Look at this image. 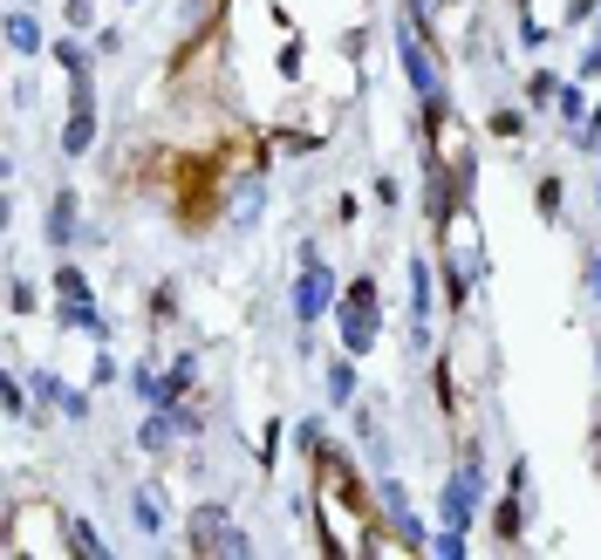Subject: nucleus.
Instances as JSON below:
<instances>
[{"instance_id": "obj_1", "label": "nucleus", "mask_w": 601, "mask_h": 560, "mask_svg": "<svg viewBox=\"0 0 601 560\" xmlns=\"http://www.w3.org/2000/svg\"><path fill=\"white\" fill-rule=\"evenodd\" d=\"M157 172H165L172 219L185 232H206L213 219H226V178L213 151H172V157H157Z\"/></svg>"}, {"instance_id": "obj_2", "label": "nucleus", "mask_w": 601, "mask_h": 560, "mask_svg": "<svg viewBox=\"0 0 601 560\" xmlns=\"http://www.w3.org/2000/svg\"><path fill=\"white\" fill-rule=\"evenodd\" d=\"M335 335H342V349L363 363V355L376 349V335H383V288H376V273H355V280H342V301H335Z\"/></svg>"}, {"instance_id": "obj_3", "label": "nucleus", "mask_w": 601, "mask_h": 560, "mask_svg": "<svg viewBox=\"0 0 601 560\" xmlns=\"http://www.w3.org/2000/svg\"><path fill=\"white\" fill-rule=\"evenodd\" d=\"M103 137V116H96V69L90 75H69V124H62V157H90Z\"/></svg>"}, {"instance_id": "obj_4", "label": "nucleus", "mask_w": 601, "mask_h": 560, "mask_svg": "<svg viewBox=\"0 0 601 560\" xmlns=\"http://www.w3.org/2000/svg\"><path fill=\"white\" fill-rule=\"evenodd\" d=\"M396 62H404L417 103H424V96H445V69H437V55L424 49V34H417L411 21H396Z\"/></svg>"}, {"instance_id": "obj_5", "label": "nucleus", "mask_w": 601, "mask_h": 560, "mask_svg": "<svg viewBox=\"0 0 601 560\" xmlns=\"http://www.w3.org/2000/svg\"><path fill=\"white\" fill-rule=\"evenodd\" d=\"M335 301H342L335 267H329V260H322V267H301V280H294V322H301V329H314L322 314H335Z\"/></svg>"}, {"instance_id": "obj_6", "label": "nucleus", "mask_w": 601, "mask_h": 560, "mask_svg": "<svg viewBox=\"0 0 601 560\" xmlns=\"http://www.w3.org/2000/svg\"><path fill=\"white\" fill-rule=\"evenodd\" d=\"M226 527H232V506H226V499H198V506H191V519H185V547H191L198 560H219Z\"/></svg>"}, {"instance_id": "obj_7", "label": "nucleus", "mask_w": 601, "mask_h": 560, "mask_svg": "<svg viewBox=\"0 0 601 560\" xmlns=\"http://www.w3.org/2000/svg\"><path fill=\"white\" fill-rule=\"evenodd\" d=\"M42 239H49L55 253H62V247H75V239H90V232H83V198H75V185H55V191H49Z\"/></svg>"}, {"instance_id": "obj_8", "label": "nucleus", "mask_w": 601, "mask_h": 560, "mask_svg": "<svg viewBox=\"0 0 601 560\" xmlns=\"http://www.w3.org/2000/svg\"><path fill=\"white\" fill-rule=\"evenodd\" d=\"M527 492H519V486H506L499 499H493V512H486V533H493V547H519V540H527Z\"/></svg>"}, {"instance_id": "obj_9", "label": "nucleus", "mask_w": 601, "mask_h": 560, "mask_svg": "<svg viewBox=\"0 0 601 560\" xmlns=\"http://www.w3.org/2000/svg\"><path fill=\"white\" fill-rule=\"evenodd\" d=\"M28 383H34V404H42V411H55V417H69V424L90 417V390H69L55 370H34Z\"/></svg>"}, {"instance_id": "obj_10", "label": "nucleus", "mask_w": 601, "mask_h": 560, "mask_svg": "<svg viewBox=\"0 0 601 560\" xmlns=\"http://www.w3.org/2000/svg\"><path fill=\"white\" fill-rule=\"evenodd\" d=\"M349 424H355V445H363V465H370V471H396V445H390L383 417H376L370 404H355V411H349Z\"/></svg>"}, {"instance_id": "obj_11", "label": "nucleus", "mask_w": 601, "mask_h": 560, "mask_svg": "<svg viewBox=\"0 0 601 560\" xmlns=\"http://www.w3.org/2000/svg\"><path fill=\"white\" fill-rule=\"evenodd\" d=\"M131 527H137L144 540H165V527H172V492H165V486H137V492H131Z\"/></svg>"}, {"instance_id": "obj_12", "label": "nucleus", "mask_w": 601, "mask_h": 560, "mask_svg": "<svg viewBox=\"0 0 601 560\" xmlns=\"http://www.w3.org/2000/svg\"><path fill=\"white\" fill-rule=\"evenodd\" d=\"M322 390H329L335 411H355V404H363V390H355V355H349V349L322 363Z\"/></svg>"}, {"instance_id": "obj_13", "label": "nucleus", "mask_w": 601, "mask_h": 560, "mask_svg": "<svg viewBox=\"0 0 601 560\" xmlns=\"http://www.w3.org/2000/svg\"><path fill=\"white\" fill-rule=\"evenodd\" d=\"M178 437H185V431H178L172 411H151V417L137 424V452H144V458H172V452H178Z\"/></svg>"}, {"instance_id": "obj_14", "label": "nucleus", "mask_w": 601, "mask_h": 560, "mask_svg": "<svg viewBox=\"0 0 601 560\" xmlns=\"http://www.w3.org/2000/svg\"><path fill=\"white\" fill-rule=\"evenodd\" d=\"M55 329H75V335L110 342V314H103L96 301H55Z\"/></svg>"}, {"instance_id": "obj_15", "label": "nucleus", "mask_w": 601, "mask_h": 560, "mask_svg": "<svg viewBox=\"0 0 601 560\" xmlns=\"http://www.w3.org/2000/svg\"><path fill=\"white\" fill-rule=\"evenodd\" d=\"M62 547H69L75 560H110V540H103V533L90 527V519H75V512L62 519Z\"/></svg>"}, {"instance_id": "obj_16", "label": "nucleus", "mask_w": 601, "mask_h": 560, "mask_svg": "<svg viewBox=\"0 0 601 560\" xmlns=\"http://www.w3.org/2000/svg\"><path fill=\"white\" fill-rule=\"evenodd\" d=\"M8 49H14V55H42V49H49V42H42V21H34L28 8L8 14Z\"/></svg>"}, {"instance_id": "obj_17", "label": "nucleus", "mask_w": 601, "mask_h": 560, "mask_svg": "<svg viewBox=\"0 0 601 560\" xmlns=\"http://www.w3.org/2000/svg\"><path fill=\"white\" fill-rule=\"evenodd\" d=\"M49 294H55V301H96V294H90V273L75 267V260H62V267L49 273Z\"/></svg>"}, {"instance_id": "obj_18", "label": "nucleus", "mask_w": 601, "mask_h": 560, "mask_svg": "<svg viewBox=\"0 0 601 560\" xmlns=\"http://www.w3.org/2000/svg\"><path fill=\"white\" fill-rule=\"evenodd\" d=\"M431 376H437V411H445V417H458V411H465V396H458V370H452V355H437V363H431Z\"/></svg>"}, {"instance_id": "obj_19", "label": "nucleus", "mask_w": 601, "mask_h": 560, "mask_svg": "<svg viewBox=\"0 0 601 560\" xmlns=\"http://www.w3.org/2000/svg\"><path fill=\"white\" fill-rule=\"evenodd\" d=\"M560 90H568V83H560L553 69H533V75H527V110H553Z\"/></svg>"}, {"instance_id": "obj_20", "label": "nucleus", "mask_w": 601, "mask_h": 560, "mask_svg": "<svg viewBox=\"0 0 601 560\" xmlns=\"http://www.w3.org/2000/svg\"><path fill=\"white\" fill-rule=\"evenodd\" d=\"M49 55H55V62H62L69 75H90V69H96V49H83V42H75V34H62V42H55Z\"/></svg>"}, {"instance_id": "obj_21", "label": "nucleus", "mask_w": 601, "mask_h": 560, "mask_svg": "<svg viewBox=\"0 0 601 560\" xmlns=\"http://www.w3.org/2000/svg\"><path fill=\"white\" fill-rule=\"evenodd\" d=\"M560 198H568V185H560L553 172H540V178H533V212H540V219H560Z\"/></svg>"}, {"instance_id": "obj_22", "label": "nucleus", "mask_w": 601, "mask_h": 560, "mask_svg": "<svg viewBox=\"0 0 601 560\" xmlns=\"http://www.w3.org/2000/svg\"><path fill=\"white\" fill-rule=\"evenodd\" d=\"M486 137L519 144V137H527V110H493V116H486Z\"/></svg>"}, {"instance_id": "obj_23", "label": "nucleus", "mask_w": 601, "mask_h": 560, "mask_svg": "<svg viewBox=\"0 0 601 560\" xmlns=\"http://www.w3.org/2000/svg\"><path fill=\"white\" fill-rule=\"evenodd\" d=\"M157 390H165V376H157V363H137V370H131V396H137L144 411H157Z\"/></svg>"}, {"instance_id": "obj_24", "label": "nucleus", "mask_w": 601, "mask_h": 560, "mask_svg": "<svg viewBox=\"0 0 601 560\" xmlns=\"http://www.w3.org/2000/svg\"><path fill=\"white\" fill-rule=\"evenodd\" d=\"M144 314H151V322H172V314H178V280H157L151 301H144Z\"/></svg>"}, {"instance_id": "obj_25", "label": "nucleus", "mask_w": 601, "mask_h": 560, "mask_svg": "<svg viewBox=\"0 0 601 560\" xmlns=\"http://www.w3.org/2000/svg\"><path fill=\"white\" fill-rule=\"evenodd\" d=\"M28 396H34V383H21V376H0V411H8V417H28Z\"/></svg>"}, {"instance_id": "obj_26", "label": "nucleus", "mask_w": 601, "mask_h": 560, "mask_svg": "<svg viewBox=\"0 0 601 560\" xmlns=\"http://www.w3.org/2000/svg\"><path fill=\"white\" fill-rule=\"evenodd\" d=\"M431 553H437V560H465V527H445V519H437Z\"/></svg>"}, {"instance_id": "obj_27", "label": "nucleus", "mask_w": 601, "mask_h": 560, "mask_svg": "<svg viewBox=\"0 0 601 560\" xmlns=\"http://www.w3.org/2000/svg\"><path fill=\"white\" fill-rule=\"evenodd\" d=\"M560 124H588V96H581V83H568V90H560Z\"/></svg>"}, {"instance_id": "obj_28", "label": "nucleus", "mask_w": 601, "mask_h": 560, "mask_svg": "<svg viewBox=\"0 0 601 560\" xmlns=\"http://www.w3.org/2000/svg\"><path fill=\"white\" fill-rule=\"evenodd\" d=\"M253 465H260V471H273V465H280V424H273V417H267L260 445H253Z\"/></svg>"}, {"instance_id": "obj_29", "label": "nucleus", "mask_w": 601, "mask_h": 560, "mask_svg": "<svg viewBox=\"0 0 601 560\" xmlns=\"http://www.w3.org/2000/svg\"><path fill=\"white\" fill-rule=\"evenodd\" d=\"M8 308H14V314H34V308H42V294H34V280H14V288H8Z\"/></svg>"}, {"instance_id": "obj_30", "label": "nucleus", "mask_w": 601, "mask_h": 560, "mask_svg": "<svg viewBox=\"0 0 601 560\" xmlns=\"http://www.w3.org/2000/svg\"><path fill=\"white\" fill-rule=\"evenodd\" d=\"M574 83H601V42H588V49H581V62H574Z\"/></svg>"}, {"instance_id": "obj_31", "label": "nucleus", "mask_w": 601, "mask_h": 560, "mask_svg": "<svg viewBox=\"0 0 601 560\" xmlns=\"http://www.w3.org/2000/svg\"><path fill=\"white\" fill-rule=\"evenodd\" d=\"M519 49H547V28H540L527 8H519Z\"/></svg>"}, {"instance_id": "obj_32", "label": "nucleus", "mask_w": 601, "mask_h": 560, "mask_svg": "<svg viewBox=\"0 0 601 560\" xmlns=\"http://www.w3.org/2000/svg\"><path fill=\"white\" fill-rule=\"evenodd\" d=\"M62 14H69V28H75V34H83V28H96V0H69Z\"/></svg>"}, {"instance_id": "obj_33", "label": "nucleus", "mask_w": 601, "mask_h": 560, "mask_svg": "<svg viewBox=\"0 0 601 560\" xmlns=\"http://www.w3.org/2000/svg\"><path fill=\"white\" fill-rule=\"evenodd\" d=\"M322 437H329V431H322V417H301V424H294V445H301V452H314Z\"/></svg>"}, {"instance_id": "obj_34", "label": "nucleus", "mask_w": 601, "mask_h": 560, "mask_svg": "<svg viewBox=\"0 0 601 560\" xmlns=\"http://www.w3.org/2000/svg\"><path fill=\"white\" fill-rule=\"evenodd\" d=\"M506 486L527 492V486H533V465H527V458H512V465H506Z\"/></svg>"}, {"instance_id": "obj_35", "label": "nucleus", "mask_w": 601, "mask_h": 560, "mask_svg": "<svg viewBox=\"0 0 601 560\" xmlns=\"http://www.w3.org/2000/svg\"><path fill=\"white\" fill-rule=\"evenodd\" d=\"M294 267H322V239H301V247H294Z\"/></svg>"}, {"instance_id": "obj_36", "label": "nucleus", "mask_w": 601, "mask_h": 560, "mask_svg": "<svg viewBox=\"0 0 601 560\" xmlns=\"http://www.w3.org/2000/svg\"><path fill=\"white\" fill-rule=\"evenodd\" d=\"M581 280H588V294H594V301H601V247H594V253H588V273H581Z\"/></svg>"}, {"instance_id": "obj_37", "label": "nucleus", "mask_w": 601, "mask_h": 560, "mask_svg": "<svg viewBox=\"0 0 601 560\" xmlns=\"http://www.w3.org/2000/svg\"><path fill=\"white\" fill-rule=\"evenodd\" d=\"M594 8H601V0H568V28H581V21H588Z\"/></svg>"}, {"instance_id": "obj_38", "label": "nucleus", "mask_w": 601, "mask_h": 560, "mask_svg": "<svg viewBox=\"0 0 601 560\" xmlns=\"http://www.w3.org/2000/svg\"><path fill=\"white\" fill-rule=\"evenodd\" d=\"M588 458H601V417H594V431H588Z\"/></svg>"}, {"instance_id": "obj_39", "label": "nucleus", "mask_w": 601, "mask_h": 560, "mask_svg": "<svg viewBox=\"0 0 601 560\" xmlns=\"http://www.w3.org/2000/svg\"><path fill=\"white\" fill-rule=\"evenodd\" d=\"M594 206H601V172H594Z\"/></svg>"}, {"instance_id": "obj_40", "label": "nucleus", "mask_w": 601, "mask_h": 560, "mask_svg": "<svg viewBox=\"0 0 601 560\" xmlns=\"http://www.w3.org/2000/svg\"><path fill=\"white\" fill-rule=\"evenodd\" d=\"M594 42H601V8H594Z\"/></svg>"}, {"instance_id": "obj_41", "label": "nucleus", "mask_w": 601, "mask_h": 560, "mask_svg": "<svg viewBox=\"0 0 601 560\" xmlns=\"http://www.w3.org/2000/svg\"><path fill=\"white\" fill-rule=\"evenodd\" d=\"M594 478H601V458H594Z\"/></svg>"}, {"instance_id": "obj_42", "label": "nucleus", "mask_w": 601, "mask_h": 560, "mask_svg": "<svg viewBox=\"0 0 601 560\" xmlns=\"http://www.w3.org/2000/svg\"><path fill=\"white\" fill-rule=\"evenodd\" d=\"M512 8H527V0H512Z\"/></svg>"}]
</instances>
